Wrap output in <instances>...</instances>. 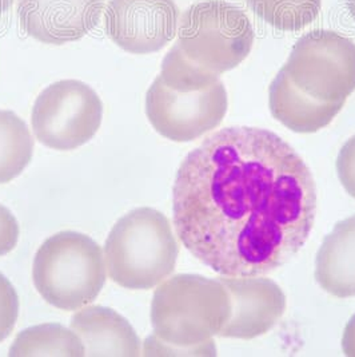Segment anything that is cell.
<instances>
[{
  "label": "cell",
  "instance_id": "6da1fadb",
  "mask_svg": "<svg viewBox=\"0 0 355 357\" xmlns=\"http://www.w3.org/2000/svg\"><path fill=\"white\" fill-rule=\"evenodd\" d=\"M173 213L180 243L214 272L265 276L306 244L317 189L305 161L281 137L227 128L180 163Z\"/></svg>",
  "mask_w": 355,
  "mask_h": 357
},
{
  "label": "cell",
  "instance_id": "7a4b0ae2",
  "mask_svg": "<svg viewBox=\"0 0 355 357\" xmlns=\"http://www.w3.org/2000/svg\"><path fill=\"white\" fill-rule=\"evenodd\" d=\"M231 314V298L219 280L177 275L154 293L145 356H216L219 336Z\"/></svg>",
  "mask_w": 355,
  "mask_h": 357
},
{
  "label": "cell",
  "instance_id": "3957f363",
  "mask_svg": "<svg viewBox=\"0 0 355 357\" xmlns=\"http://www.w3.org/2000/svg\"><path fill=\"white\" fill-rule=\"evenodd\" d=\"M104 255L113 282L131 291H148L174 272L179 245L163 213L138 208L113 225Z\"/></svg>",
  "mask_w": 355,
  "mask_h": 357
},
{
  "label": "cell",
  "instance_id": "277c9868",
  "mask_svg": "<svg viewBox=\"0 0 355 357\" xmlns=\"http://www.w3.org/2000/svg\"><path fill=\"white\" fill-rule=\"evenodd\" d=\"M33 285L55 308L72 312L95 301L106 284L102 248L78 231L47 238L33 259Z\"/></svg>",
  "mask_w": 355,
  "mask_h": 357
},
{
  "label": "cell",
  "instance_id": "5b68a950",
  "mask_svg": "<svg viewBox=\"0 0 355 357\" xmlns=\"http://www.w3.org/2000/svg\"><path fill=\"white\" fill-rule=\"evenodd\" d=\"M177 33L178 52L189 63L218 77L241 65L254 43L248 17L225 0H205L189 7Z\"/></svg>",
  "mask_w": 355,
  "mask_h": 357
},
{
  "label": "cell",
  "instance_id": "8992f818",
  "mask_svg": "<svg viewBox=\"0 0 355 357\" xmlns=\"http://www.w3.org/2000/svg\"><path fill=\"white\" fill-rule=\"evenodd\" d=\"M281 70L307 97L346 102L355 91V43L331 30L310 31L294 45Z\"/></svg>",
  "mask_w": 355,
  "mask_h": 357
},
{
  "label": "cell",
  "instance_id": "52a82bcc",
  "mask_svg": "<svg viewBox=\"0 0 355 357\" xmlns=\"http://www.w3.org/2000/svg\"><path fill=\"white\" fill-rule=\"evenodd\" d=\"M103 119V103L84 82H55L36 98L31 125L45 146L70 151L91 141Z\"/></svg>",
  "mask_w": 355,
  "mask_h": 357
},
{
  "label": "cell",
  "instance_id": "ba28073f",
  "mask_svg": "<svg viewBox=\"0 0 355 357\" xmlns=\"http://www.w3.org/2000/svg\"><path fill=\"white\" fill-rule=\"evenodd\" d=\"M227 93L222 81L198 91L167 87L157 77L145 94V115L161 137L191 142L216 129L227 113Z\"/></svg>",
  "mask_w": 355,
  "mask_h": 357
},
{
  "label": "cell",
  "instance_id": "9c48e42d",
  "mask_svg": "<svg viewBox=\"0 0 355 357\" xmlns=\"http://www.w3.org/2000/svg\"><path fill=\"white\" fill-rule=\"evenodd\" d=\"M179 8L174 0H110L104 31L129 54L145 55L166 47L178 33Z\"/></svg>",
  "mask_w": 355,
  "mask_h": 357
},
{
  "label": "cell",
  "instance_id": "30bf717a",
  "mask_svg": "<svg viewBox=\"0 0 355 357\" xmlns=\"http://www.w3.org/2000/svg\"><path fill=\"white\" fill-rule=\"evenodd\" d=\"M104 0H17L20 29L35 40L62 46L97 27Z\"/></svg>",
  "mask_w": 355,
  "mask_h": 357
},
{
  "label": "cell",
  "instance_id": "8fae6325",
  "mask_svg": "<svg viewBox=\"0 0 355 357\" xmlns=\"http://www.w3.org/2000/svg\"><path fill=\"white\" fill-rule=\"evenodd\" d=\"M231 298V314L219 337L251 340L267 333L286 310V296L270 278L222 277Z\"/></svg>",
  "mask_w": 355,
  "mask_h": 357
},
{
  "label": "cell",
  "instance_id": "7c38bea8",
  "mask_svg": "<svg viewBox=\"0 0 355 357\" xmlns=\"http://www.w3.org/2000/svg\"><path fill=\"white\" fill-rule=\"evenodd\" d=\"M71 329L81 337L86 356L142 355L139 336L129 321L113 309L102 305L84 307L71 319Z\"/></svg>",
  "mask_w": 355,
  "mask_h": 357
},
{
  "label": "cell",
  "instance_id": "4fadbf2b",
  "mask_svg": "<svg viewBox=\"0 0 355 357\" xmlns=\"http://www.w3.org/2000/svg\"><path fill=\"white\" fill-rule=\"evenodd\" d=\"M315 280L338 298L355 297V214L326 236L315 259Z\"/></svg>",
  "mask_w": 355,
  "mask_h": 357
},
{
  "label": "cell",
  "instance_id": "5bb4252c",
  "mask_svg": "<svg viewBox=\"0 0 355 357\" xmlns=\"http://www.w3.org/2000/svg\"><path fill=\"white\" fill-rule=\"evenodd\" d=\"M269 105L273 116L283 126L295 132L310 134L330 125L345 102L324 103L307 97L281 70L270 84Z\"/></svg>",
  "mask_w": 355,
  "mask_h": 357
},
{
  "label": "cell",
  "instance_id": "9a60e30c",
  "mask_svg": "<svg viewBox=\"0 0 355 357\" xmlns=\"http://www.w3.org/2000/svg\"><path fill=\"white\" fill-rule=\"evenodd\" d=\"M8 356H86L81 337L61 324H42L22 331Z\"/></svg>",
  "mask_w": 355,
  "mask_h": 357
},
{
  "label": "cell",
  "instance_id": "2e32d148",
  "mask_svg": "<svg viewBox=\"0 0 355 357\" xmlns=\"http://www.w3.org/2000/svg\"><path fill=\"white\" fill-rule=\"evenodd\" d=\"M33 154V135L26 122L14 112L0 110V185L20 176Z\"/></svg>",
  "mask_w": 355,
  "mask_h": 357
},
{
  "label": "cell",
  "instance_id": "e0dca14e",
  "mask_svg": "<svg viewBox=\"0 0 355 357\" xmlns=\"http://www.w3.org/2000/svg\"><path fill=\"white\" fill-rule=\"evenodd\" d=\"M246 3L263 22L286 33H297L311 24L322 7V0H246Z\"/></svg>",
  "mask_w": 355,
  "mask_h": 357
},
{
  "label": "cell",
  "instance_id": "ac0fdd59",
  "mask_svg": "<svg viewBox=\"0 0 355 357\" xmlns=\"http://www.w3.org/2000/svg\"><path fill=\"white\" fill-rule=\"evenodd\" d=\"M19 314V297L10 280L0 273V342L14 331Z\"/></svg>",
  "mask_w": 355,
  "mask_h": 357
},
{
  "label": "cell",
  "instance_id": "d6986e66",
  "mask_svg": "<svg viewBox=\"0 0 355 357\" xmlns=\"http://www.w3.org/2000/svg\"><path fill=\"white\" fill-rule=\"evenodd\" d=\"M337 173L345 190L355 198V135L339 151Z\"/></svg>",
  "mask_w": 355,
  "mask_h": 357
},
{
  "label": "cell",
  "instance_id": "ffe728a7",
  "mask_svg": "<svg viewBox=\"0 0 355 357\" xmlns=\"http://www.w3.org/2000/svg\"><path fill=\"white\" fill-rule=\"evenodd\" d=\"M19 240V225L14 214L0 204V256L15 249Z\"/></svg>",
  "mask_w": 355,
  "mask_h": 357
},
{
  "label": "cell",
  "instance_id": "44dd1931",
  "mask_svg": "<svg viewBox=\"0 0 355 357\" xmlns=\"http://www.w3.org/2000/svg\"><path fill=\"white\" fill-rule=\"evenodd\" d=\"M342 349L346 356L355 357V314L345 328L342 337Z\"/></svg>",
  "mask_w": 355,
  "mask_h": 357
},
{
  "label": "cell",
  "instance_id": "7402d4cb",
  "mask_svg": "<svg viewBox=\"0 0 355 357\" xmlns=\"http://www.w3.org/2000/svg\"><path fill=\"white\" fill-rule=\"evenodd\" d=\"M14 0H0V15L11 10Z\"/></svg>",
  "mask_w": 355,
  "mask_h": 357
},
{
  "label": "cell",
  "instance_id": "603a6c76",
  "mask_svg": "<svg viewBox=\"0 0 355 357\" xmlns=\"http://www.w3.org/2000/svg\"><path fill=\"white\" fill-rule=\"evenodd\" d=\"M345 3H346V7H347L350 15L355 20V0H345Z\"/></svg>",
  "mask_w": 355,
  "mask_h": 357
}]
</instances>
